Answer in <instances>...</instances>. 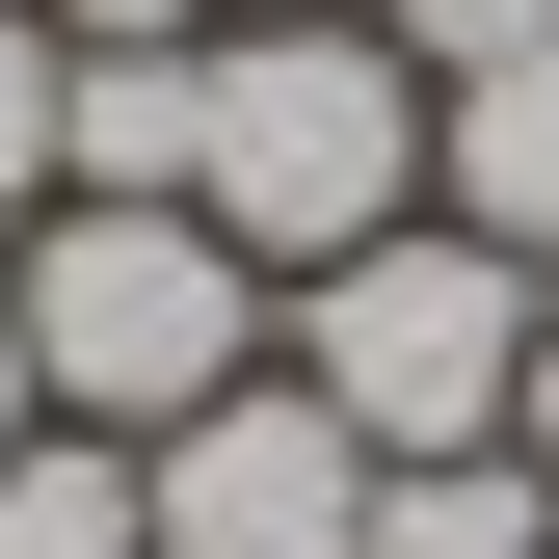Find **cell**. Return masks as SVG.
<instances>
[{
    "label": "cell",
    "instance_id": "cell-1",
    "mask_svg": "<svg viewBox=\"0 0 559 559\" xmlns=\"http://www.w3.org/2000/svg\"><path fill=\"white\" fill-rule=\"evenodd\" d=\"M0 294H27V400H53V427H107V453H160L187 400H240L266 320H294L214 214H133V187H53V214L0 240Z\"/></svg>",
    "mask_w": 559,
    "mask_h": 559
},
{
    "label": "cell",
    "instance_id": "cell-2",
    "mask_svg": "<svg viewBox=\"0 0 559 559\" xmlns=\"http://www.w3.org/2000/svg\"><path fill=\"white\" fill-rule=\"evenodd\" d=\"M187 214H214L266 294L346 266V240H400V214H427V53H400V27H214Z\"/></svg>",
    "mask_w": 559,
    "mask_h": 559
},
{
    "label": "cell",
    "instance_id": "cell-3",
    "mask_svg": "<svg viewBox=\"0 0 559 559\" xmlns=\"http://www.w3.org/2000/svg\"><path fill=\"white\" fill-rule=\"evenodd\" d=\"M533 294L559 266H507V240H453V214H400V240H346V266H294V373L373 427V479L400 453H507V400H533Z\"/></svg>",
    "mask_w": 559,
    "mask_h": 559
},
{
    "label": "cell",
    "instance_id": "cell-4",
    "mask_svg": "<svg viewBox=\"0 0 559 559\" xmlns=\"http://www.w3.org/2000/svg\"><path fill=\"white\" fill-rule=\"evenodd\" d=\"M160 559H373V427H346L294 346L160 427Z\"/></svg>",
    "mask_w": 559,
    "mask_h": 559
},
{
    "label": "cell",
    "instance_id": "cell-5",
    "mask_svg": "<svg viewBox=\"0 0 559 559\" xmlns=\"http://www.w3.org/2000/svg\"><path fill=\"white\" fill-rule=\"evenodd\" d=\"M427 214L507 240V266H559V27L479 53V81H427Z\"/></svg>",
    "mask_w": 559,
    "mask_h": 559
},
{
    "label": "cell",
    "instance_id": "cell-6",
    "mask_svg": "<svg viewBox=\"0 0 559 559\" xmlns=\"http://www.w3.org/2000/svg\"><path fill=\"white\" fill-rule=\"evenodd\" d=\"M0 559H160V453L27 427V453H0Z\"/></svg>",
    "mask_w": 559,
    "mask_h": 559
},
{
    "label": "cell",
    "instance_id": "cell-7",
    "mask_svg": "<svg viewBox=\"0 0 559 559\" xmlns=\"http://www.w3.org/2000/svg\"><path fill=\"white\" fill-rule=\"evenodd\" d=\"M373 559H559V479L533 453H400L373 479Z\"/></svg>",
    "mask_w": 559,
    "mask_h": 559
},
{
    "label": "cell",
    "instance_id": "cell-8",
    "mask_svg": "<svg viewBox=\"0 0 559 559\" xmlns=\"http://www.w3.org/2000/svg\"><path fill=\"white\" fill-rule=\"evenodd\" d=\"M27 214H53V27L0 0V240H27Z\"/></svg>",
    "mask_w": 559,
    "mask_h": 559
},
{
    "label": "cell",
    "instance_id": "cell-9",
    "mask_svg": "<svg viewBox=\"0 0 559 559\" xmlns=\"http://www.w3.org/2000/svg\"><path fill=\"white\" fill-rule=\"evenodd\" d=\"M373 27H400V53H427V81H479V53H533V27H559V0H373Z\"/></svg>",
    "mask_w": 559,
    "mask_h": 559
},
{
    "label": "cell",
    "instance_id": "cell-10",
    "mask_svg": "<svg viewBox=\"0 0 559 559\" xmlns=\"http://www.w3.org/2000/svg\"><path fill=\"white\" fill-rule=\"evenodd\" d=\"M27 27H53V53H187L214 0H27Z\"/></svg>",
    "mask_w": 559,
    "mask_h": 559
},
{
    "label": "cell",
    "instance_id": "cell-11",
    "mask_svg": "<svg viewBox=\"0 0 559 559\" xmlns=\"http://www.w3.org/2000/svg\"><path fill=\"white\" fill-rule=\"evenodd\" d=\"M507 453H533V479H559V294H533V400H507Z\"/></svg>",
    "mask_w": 559,
    "mask_h": 559
},
{
    "label": "cell",
    "instance_id": "cell-12",
    "mask_svg": "<svg viewBox=\"0 0 559 559\" xmlns=\"http://www.w3.org/2000/svg\"><path fill=\"white\" fill-rule=\"evenodd\" d=\"M27 427H53V400H27V294H0V453H27Z\"/></svg>",
    "mask_w": 559,
    "mask_h": 559
},
{
    "label": "cell",
    "instance_id": "cell-13",
    "mask_svg": "<svg viewBox=\"0 0 559 559\" xmlns=\"http://www.w3.org/2000/svg\"><path fill=\"white\" fill-rule=\"evenodd\" d=\"M214 27H373V0H214Z\"/></svg>",
    "mask_w": 559,
    "mask_h": 559
}]
</instances>
